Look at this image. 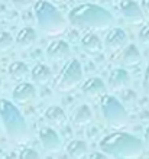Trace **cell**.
Masks as SVG:
<instances>
[{
	"label": "cell",
	"mask_w": 149,
	"mask_h": 159,
	"mask_svg": "<svg viewBox=\"0 0 149 159\" xmlns=\"http://www.w3.org/2000/svg\"><path fill=\"white\" fill-rule=\"evenodd\" d=\"M65 152L70 158H74V159L84 158V156H87V153H88V145H87V142H84V140L74 139V140H70V142L67 143Z\"/></svg>",
	"instance_id": "18"
},
{
	"label": "cell",
	"mask_w": 149,
	"mask_h": 159,
	"mask_svg": "<svg viewBox=\"0 0 149 159\" xmlns=\"http://www.w3.org/2000/svg\"><path fill=\"white\" fill-rule=\"evenodd\" d=\"M100 111L103 114L106 123L113 129H122L129 120L124 106L116 97L110 94H104L100 97Z\"/></svg>",
	"instance_id": "5"
},
{
	"label": "cell",
	"mask_w": 149,
	"mask_h": 159,
	"mask_svg": "<svg viewBox=\"0 0 149 159\" xmlns=\"http://www.w3.org/2000/svg\"><path fill=\"white\" fill-rule=\"evenodd\" d=\"M74 126L77 127H84V126L90 125L93 121V111H91L88 104H80L77 106L72 111V117H71Z\"/></svg>",
	"instance_id": "16"
},
{
	"label": "cell",
	"mask_w": 149,
	"mask_h": 159,
	"mask_svg": "<svg viewBox=\"0 0 149 159\" xmlns=\"http://www.w3.org/2000/svg\"><path fill=\"white\" fill-rule=\"evenodd\" d=\"M0 90H2V81H0Z\"/></svg>",
	"instance_id": "30"
},
{
	"label": "cell",
	"mask_w": 149,
	"mask_h": 159,
	"mask_svg": "<svg viewBox=\"0 0 149 159\" xmlns=\"http://www.w3.org/2000/svg\"><path fill=\"white\" fill-rule=\"evenodd\" d=\"M16 42L13 41V36L6 30H0V52H9Z\"/></svg>",
	"instance_id": "22"
},
{
	"label": "cell",
	"mask_w": 149,
	"mask_h": 159,
	"mask_svg": "<svg viewBox=\"0 0 149 159\" xmlns=\"http://www.w3.org/2000/svg\"><path fill=\"white\" fill-rule=\"evenodd\" d=\"M128 45V35L122 28H112L106 35L104 46L109 51H119L123 49Z\"/></svg>",
	"instance_id": "13"
},
{
	"label": "cell",
	"mask_w": 149,
	"mask_h": 159,
	"mask_svg": "<svg viewBox=\"0 0 149 159\" xmlns=\"http://www.w3.org/2000/svg\"><path fill=\"white\" fill-rule=\"evenodd\" d=\"M100 151L110 158H139L143 153L145 145L139 138L124 132H113L104 136L99 143Z\"/></svg>",
	"instance_id": "2"
},
{
	"label": "cell",
	"mask_w": 149,
	"mask_h": 159,
	"mask_svg": "<svg viewBox=\"0 0 149 159\" xmlns=\"http://www.w3.org/2000/svg\"><path fill=\"white\" fill-rule=\"evenodd\" d=\"M45 120L52 126H64L67 123V114L59 106H51L45 110Z\"/></svg>",
	"instance_id": "20"
},
{
	"label": "cell",
	"mask_w": 149,
	"mask_h": 159,
	"mask_svg": "<svg viewBox=\"0 0 149 159\" xmlns=\"http://www.w3.org/2000/svg\"><path fill=\"white\" fill-rule=\"evenodd\" d=\"M83 81V68L78 59H68L61 68L55 80V88L58 93H70L77 88Z\"/></svg>",
	"instance_id": "6"
},
{
	"label": "cell",
	"mask_w": 149,
	"mask_h": 159,
	"mask_svg": "<svg viewBox=\"0 0 149 159\" xmlns=\"http://www.w3.org/2000/svg\"><path fill=\"white\" fill-rule=\"evenodd\" d=\"M12 4L16 10H26L35 4V0H12Z\"/></svg>",
	"instance_id": "25"
},
{
	"label": "cell",
	"mask_w": 149,
	"mask_h": 159,
	"mask_svg": "<svg viewBox=\"0 0 149 159\" xmlns=\"http://www.w3.org/2000/svg\"><path fill=\"white\" fill-rule=\"evenodd\" d=\"M35 17L39 29L48 36H58L64 34L68 26V19L48 0H38L33 4Z\"/></svg>",
	"instance_id": "4"
},
{
	"label": "cell",
	"mask_w": 149,
	"mask_h": 159,
	"mask_svg": "<svg viewBox=\"0 0 149 159\" xmlns=\"http://www.w3.org/2000/svg\"><path fill=\"white\" fill-rule=\"evenodd\" d=\"M130 83H132L130 74L124 68H116L110 72L107 85L112 91H123L130 85Z\"/></svg>",
	"instance_id": "11"
},
{
	"label": "cell",
	"mask_w": 149,
	"mask_h": 159,
	"mask_svg": "<svg viewBox=\"0 0 149 159\" xmlns=\"http://www.w3.org/2000/svg\"><path fill=\"white\" fill-rule=\"evenodd\" d=\"M143 88H145V91L149 94V64L145 70V75H143Z\"/></svg>",
	"instance_id": "26"
},
{
	"label": "cell",
	"mask_w": 149,
	"mask_h": 159,
	"mask_svg": "<svg viewBox=\"0 0 149 159\" xmlns=\"http://www.w3.org/2000/svg\"><path fill=\"white\" fill-rule=\"evenodd\" d=\"M7 72L9 77L13 80V81H26V78L30 75L29 67L26 65L25 62L22 61H15L7 67Z\"/></svg>",
	"instance_id": "19"
},
{
	"label": "cell",
	"mask_w": 149,
	"mask_h": 159,
	"mask_svg": "<svg viewBox=\"0 0 149 159\" xmlns=\"http://www.w3.org/2000/svg\"><path fill=\"white\" fill-rule=\"evenodd\" d=\"M46 58L54 61V62H58V61H64L70 57L71 54V48L70 43L67 41H62V39H58V41L51 42L48 48L45 51Z\"/></svg>",
	"instance_id": "10"
},
{
	"label": "cell",
	"mask_w": 149,
	"mask_h": 159,
	"mask_svg": "<svg viewBox=\"0 0 149 159\" xmlns=\"http://www.w3.org/2000/svg\"><path fill=\"white\" fill-rule=\"evenodd\" d=\"M141 51L137 49V46L135 43H128L123 48L122 52V62L124 65H136L141 62Z\"/></svg>",
	"instance_id": "21"
},
{
	"label": "cell",
	"mask_w": 149,
	"mask_h": 159,
	"mask_svg": "<svg viewBox=\"0 0 149 159\" xmlns=\"http://www.w3.org/2000/svg\"><path fill=\"white\" fill-rule=\"evenodd\" d=\"M38 41V32L30 26H25L17 32L15 42L21 49H28L30 46H33V43Z\"/></svg>",
	"instance_id": "15"
},
{
	"label": "cell",
	"mask_w": 149,
	"mask_h": 159,
	"mask_svg": "<svg viewBox=\"0 0 149 159\" xmlns=\"http://www.w3.org/2000/svg\"><path fill=\"white\" fill-rule=\"evenodd\" d=\"M30 77H32L33 83L44 85V84H48L52 80V70L46 64H36L30 71Z\"/></svg>",
	"instance_id": "17"
},
{
	"label": "cell",
	"mask_w": 149,
	"mask_h": 159,
	"mask_svg": "<svg viewBox=\"0 0 149 159\" xmlns=\"http://www.w3.org/2000/svg\"><path fill=\"white\" fill-rule=\"evenodd\" d=\"M36 98V88L35 85L26 81H21L12 91V100L16 104H29Z\"/></svg>",
	"instance_id": "9"
},
{
	"label": "cell",
	"mask_w": 149,
	"mask_h": 159,
	"mask_svg": "<svg viewBox=\"0 0 149 159\" xmlns=\"http://www.w3.org/2000/svg\"><path fill=\"white\" fill-rule=\"evenodd\" d=\"M81 93L87 98H100L106 94V83L100 77L87 78L81 85Z\"/></svg>",
	"instance_id": "12"
},
{
	"label": "cell",
	"mask_w": 149,
	"mask_h": 159,
	"mask_svg": "<svg viewBox=\"0 0 149 159\" xmlns=\"http://www.w3.org/2000/svg\"><path fill=\"white\" fill-rule=\"evenodd\" d=\"M52 2H55V3H62V2H67V0H52Z\"/></svg>",
	"instance_id": "29"
},
{
	"label": "cell",
	"mask_w": 149,
	"mask_h": 159,
	"mask_svg": "<svg viewBox=\"0 0 149 159\" xmlns=\"http://www.w3.org/2000/svg\"><path fill=\"white\" fill-rule=\"evenodd\" d=\"M38 138H39V142H41L42 148L48 153H57V152L61 151L62 140L59 138V134L52 127H49V126L41 127L39 132H38Z\"/></svg>",
	"instance_id": "8"
},
{
	"label": "cell",
	"mask_w": 149,
	"mask_h": 159,
	"mask_svg": "<svg viewBox=\"0 0 149 159\" xmlns=\"http://www.w3.org/2000/svg\"><path fill=\"white\" fill-rule=\"evenodd\" d=\"M0 120L6 134L13 143L21 145L28 140L29 138L28 125L15 101L0 98Z\"/></svg>",
	"instance_id": "3"
},
{
	"label": "cell",
	"mask_w": 149,
	"mask_h": 159,
	"mask_svg": "<svg viewBox=\"0 0 149 159\" xmlns=\"http://www.w3.org/2000/svg\"><path fill=\"white\" fill-rule=\"evenodd\" d=\"M80 46H81V49H83L87 55H97L103 51L104 43L101 42V39H100L95 34L88 32V34H86L83 38H81Z\"/></svg>",
	"instance_id": "14"
},
{
	"label": "cell",
	"mask_w": 149,
	"mask_h": 159,
	"mask_svg": "<svg viewBox=\"0 0 149 159\" xmlns=\"http://www.w3.org/2000/svg\"><path fill=\"white\" fill-rule=\"evenodd\" d=\"M141 7H142V10H143V13H145L146 16H149V0H142Z\"/></svg>",
	"instance_id": "27"
},
{
	"label": "cell",
	"mask_w": 149,
	"mask_h": 159,
	"mask_svg": "<svg viewBox=\"0 0 149 159\" xmlns=\"http://www.w3.org/2000/svg\"><path fill=\"white\" fill-rule=\"evenodd\" d=\"M68 22L75 28L88 30L109 29L113 23V16L107 9L94 3L78 4L70 10Z\"/></svg>",
	"instance_id": "1"
},
{
	"label": "cell",
	"mask_w": 149,
	"mask_h": 159,
	"mask_svg": "<svg viewBox=\"0 0 149 159\" xmlns=\"http://www.w3.org/2000/svg\"><path fill=\"white\" fill-rule=\"evenodd\" d=\"M119 12L124 20L132 25H139L145 20V13L135 0H122L119 3Z\"/></svg>",
	"instance_id": "7"
},
{
	"label": "cell",
	"mask_w": 149,
	"mask_h": 159,
	"mask_svg": "<svg viewBox=\"0 0 149 159\" xmlns=\"http://www.w3.org/2000/svg\"><path fill=\"white\" fill-rule=\"evenodd\" d=\"M137 39H139V42L142 45L149 46V23H145L141 28L139 34H137Z\"/></svg>",
	"instance_id": "24"
},
{
	"label": "cell",
	"mask_w": 149,
	"mask_h": 159,
	"mask_svg": "<svg viewBox=\"0 0 149 159\" xmlns=\"http://www.w3.org/2000/svg\"><path fill=\"white\" fill-rule=\"evenodd\" d=\"M145 140L149 143V126L146 127V130H145Z\"/></svg>",
	"instance_id": "28"
},
{
	"label": "cell",
	"mask_w": 149,
	"mask_h": 159,
	"mask_svg": "<svg viewBox=\"0 0 149 159\" xmlns=\"http://www.w3.org/2000/svg\"><path fill=\"white\" fill-rule=\"evenodd\" d=\"M17 158L19 159H38L39 158V153L36 151H33L32 148H22L19 153H17Z\"/></svg>",
	"instance_id": "23"
}]
</instances>
